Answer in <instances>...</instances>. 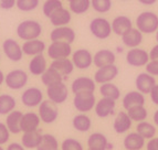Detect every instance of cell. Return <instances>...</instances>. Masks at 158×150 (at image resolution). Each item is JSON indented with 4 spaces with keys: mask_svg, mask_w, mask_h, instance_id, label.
<instances>
[{
    "mask_svg": "<svg viewBox=\"0 0 158 150\" xmlns=\"http://www.w3.org/2000/svg\"><path fill=\"white\" fill-rule=\"evenodd\" d=\"M51 67H53L54 70L59 72L62 76H66L73 72L74 70V64L71 60H69L68 58L65 59H59V60H53V62L51 63Z\"/></svg>",
    "mask_w": 158,
    "mask_h": 150,
    "instance_id": "cell-30",
    "label": "cell"
},
{
    "mask_svg": "<svg viewBox=\"0 0 158 150\" xmlns=\"http://www.w3.org/2000/svg\"><path fill=\"white\" fill-rule=\"evenodd\" d=\"M100 93L103 97L112 98L114 100H117L121 97V91H119V88L115 84H112L111 82L110 83H104V84L101 85Z\"/></svg>",
    "mask_w": 158,
    "mask_h": 150,
    "instance_id": "cell-34",
    "label": "cell"
},
{
    "mask_svg": "<svg viewBox=\"0 0 158 150\" xmlns=\"http://www.w3.org/2000/svg\"><path fill=\"white\" fill-rule=\"evenodd\" d=\"M17 8L23 12H29L37 9L39 6V0H17Z\"/></svg>",
    "mask_w": 158,
    "mask_h": 150,
    "instance_id": "cell-42",
    "label": "cell"
},
{
    "mask_svg": "<svg viewBox=\"0 0 158 150\" xmlns=\"http://www.w3.org/2000/svg\"><path fill=\"white\" fill-rule=\"evenodd\" d=\"M144 104H145V97H144V94L140 93L139 91H132L127 93L123 98V107L126 111L134 106L144 105Z\"/></svg>",
    "mask_w": 158,
    "mask_h": 150,
    "instance_id": "cell-22",
    "label": "cell"
},
{
    "mask_svg": "<svg viewBox=\"0 0 158 150\" xmlns=\"http://www.w3.org/2000/svg\"><path fill=\"white\" fill-rule=\"evenodd\" d=\"M3 81H5V75H3L2 71H0V85L2 84Z\"/></svg>",
    "mask_w": 158,
    "mask_h": 150,
    "instance_id": "cell-53",
    "label": "cell"
},
{
    "mask_svg": "<svg viewBox=\"0 0 158 150\" xmlns=\"http://www.w3.org/2000/svg\"><path fill=\"white\" fill-rule=\"evenodd\" d=\"M95 83L96 82L94 79H92L91 77L87 76H81L77 77L73 81L72 83V92L74 93V95L77 93H84V92H91L94 93L95 91Z\"/></svg>",
    "mask_w": 158,
    "mask_h": 150,
    "instance_id": "cell-17",
    "label": "cell"
},
{
    "mask_svg": "<svg viewBox=\"0 0 158 150\" xmlns=\"http://www.w3.org/2000/svg\"><path fill=\"white\" fill-rule=\"evenodd\" d=\"M145 146V138L138 132H131L124 139V147L127 150H140Z\"/></svg>",
    "mask_w": 158,
    "mask_h": 150,
    "instance_id": "cell-27",
    "label": "cell"
},
{
    "mask_svg": "<svg viewBox=\"0 0 158 150\" xmlns=\"http://www.w3.org/2000/svg\"><path fill=\"white\" fill-rule=\"evenodd\" d=\"M115 60V53L111 50H107V49L98 51L93 56V63L96 67H103V66L114 64Z\"/></svg>",
    "mask_w": 158,
    "mask_h": 150,
    "instance_id": "cell-18",
    "label": "cell"
},
{
    "mask_svg": "<svg viewBox=\"0 0 158 150\" xmlns=\"http://www.w3.org/2000/svg\"><path fill=\"white\" fill-rule=\"evenodd\" d=\"M17 3V0H0V7L6 10L13 8L15 5Z\"/></svg>",
    "mask_w": 158,
    "mask_h": 150,
    "instance_id": "cell-46",
    "label": "cell"
},
{
    "mask_svg": "<svg viewBox=\"0 0 158 150\" xmlns=\"http://www.w3.org/2000/svg\"><path fill=\"white\" fill-rule=\"evenodd\" d=\"M116 107V100L112 98L102 97L95 105V114L100 118H106L110 115L114 114Z\"/></svg>",
    "mask_w": 158,
    "mask_h": 150,
    "instance_id": "cell-16",
    "label": "cell"
},
{
    "mask_svg": "<svg viewBox=\"0 0 158 150\" xmlns=\"http://www.w3.org/2000/svg\"><path fill=\"white\" fill-rule=\"evenodd\" d=\"M40 116L35 113H27L23 114L21 120V130L23 132H33L37 130L38 126L40 124Z\"/></svg>",
    "mask_w": 158,
    "mask_h": 150,
    "instance_id": "cell-25",
    "label": "cell"
},
{
    "mask_svg": "<svg viewBox=\"0 0 158 150\" xmlns=\"http://www.w3.org/2000/svg\"><path fill=\"white\" fill-rule=\"evenodd\" d=\"M149 61V53H147V51L143 50V49H138V47H133L126 54V62L131 66H135V67L146 66Z\"/></svg>",
    "mask_w": 158,
    "mask_h": 150,
    "instance_id": "cell-7",
    "label": "cell"
},
{
    "mask_svg": "<svg viewBox=\"0 0 158 150\" xmlns=\"http://www.w3.org/2000/svg\"><path fill=\"white\" fill-rule=\"evenodd\" d=\"M87 146L91 150H106L110 146L105 135L94 132L87 139Z\"/></svg>",
    "mask_w": 158,
    "mask_h": 150,
    "instance_id": "cell-26",
    "label": "cell"
},
{
    "mask_svg": "<svg viewBox=\"0 0 158 150\" xmlns=\"http://www.w3.org/2000/svg\"><path fill=\"white\" fill-rule=\"evenodd\" d=\"M72 124L77 132H86L91 129L92 121H91V118L89 116L84 115V114H80V115H77L74 117L73 120H72Z\"/></svg>",
    "mask_w": 158,
    "mask_h": 150,
    "instance_id": "cell-33",
    "label": "cell"
},
{
    "mask_svg": "<svg viewBox=\"0 0 158 150\" xmlns=\"http://www.w3.org/2000/svg\"><path fill=\"white\" fill-rule=\"evenodd\" d=\"M61 8H63V5H62V1H61V0H47V1L43 3L42 11L47 18H50L53 13Z\"/></svg>",
    "mask_w": 158,
    "mask_h": 150,
    "instance_id": "cell-40",
    "label": "cell"
},
{
    "mask_svg": "<svg viewBox=\"0 0 158 150\" xmlns=\"http://www.w3.org/2000/svg\"><path fill=\"white\" fill-rule=\"evenodd\" d=\"M123 1H126V0H123Z\"/></svg>",
    "mask_w": 158,
    "mask_h": 150,
    "instance_id": "cell-57",
    "label": "cell"
},
{
    "mask_svg": "<svg viewBox=\"0 0 158 150\" xmlns=\"http://www.w3.org/2000/svg\"><path fill=\"white\" fill-rule=\"evenodd\" d=\"M68 1H71V0H68Z\"/></svg>",
    "mask_w": 158,
    "mask_h": 150,
    "instance_id": "cell-56",
    "label": "cell"
},
{
    "mask_svg": "<svg viewBox=\"0 0 158 150\" xmlns=\"http://www.w3.org/2000/svg\"><path fill=\"white\" fill-rule=\"evenodd\" d=\"M72 62L77 69L86 70L93 64V55L89 50L80 49L77 50L72 55Z\"/></svg>",
    "mask_w": 158,
    "mask_h": 150,
    "instance_id": "cell-12",
    "label": "cell"
},
{
    "mask_svg": "<svg viewBox=\"0 0 158 150\" xmlns=\"http://www.w3.org/2000/svg\"><path fill=\"white\" fill-rule=\"evenodd\" d=\"M0 150H3V148H2V147H1V146H0Z\"/></svg>",
    "mask_w": 158,
    "mask_h": 150,
    "instance_id": "cell-55",
    "label": "cell"
},
{
    "mask_svg": "<svg viewBox=\"0 0 158 150\" xmlns=\"http://www.w3.org/2000/svg\"><path fill=\"white\" fill-rule=\"evenodd\" d=\"M133 28V22L132 20L126 16H118L114 18V20L112 21V29L113 32L116 35H122L124 34L125 32H127L128 30H131Z\"/></svg>",
    "mask_w": 158,
    "mask_h": 150,
    "instance_id": "cell-20",
    "label": "cell"
},
{
    "mask_svg": "<svg viewBox=\"0 0 158 150\" xmlns=\"http://www.w3.org/2000/svg\"><path fill=\"white\" fill-rule=\"evenodd\" d=\"M127 114L131 117L133 121H137V123H140V121H144L147 118V109L144 107V105L139 106H134V107L129 108L127 111Z\"/></svg>",
    "mask_w": 158,
    "mask_h": 150,
    "instance_id": "cell-38",
    "label": "cell"
},
{
    "mask_svg": "<svg viewBox=\"0 0 158 150\" xmlns=\"http://www.w3.org/2000/svg\"><path fill=\"white\" fill-rule=\"evenodd\" d=\"M42 136L39 130H33V132H27L23 134L21 138L22 146L24 148H29V149H33V148H38L40 145V142L42 140Z\"/></svg>",
    "mask_w": 158,
    "mask_h": 150,
    "instance_id": "cell-28",
    "label": "cell"
},
{
    "mask_svg": "<svg viewBox=\"0 0 158 150\" xmlns=\"http://www.w3.org/2000/svg\"><path fill=\"white\" fill-rule=\"evenodd\" d=\"M23 114L19 111H12L11 113L8 114L7 119H6V124L7 127L12 134H19L21 132V120Z\"/></svg>",
    "mask_w": 158,
    "mask_h": 150,
    "instance_id": "cell-24",
    "label": "cell"
},
{
    "mask_svg": "<svg viewBox=\"0 0 158 150\" xmlns=\"http://www.w3.org/2000/svg\"><path fill=\"white\" fill-rule=\"evenodd\" d=\"M9 132L10 130L5 124L0 123V145H3L9 140Z\"/></svg>",
    "mask_w": 158,
    "mask_h": 150,
    "instance_id": "cell-44",
    "label": "cell"
},
{
    "mask_svg": "<svg viewBox=\"0 0 158 150\" xmlns=\"http://www.w3.org/2000/svg\"><path fill=\"white\" fill-rule=\"evenodd\" d=\"M146 72L152 74V75H154V76H155V75L157 76L158 75V61L150 60L147 63V65H146Z\"/></svg>",
    "mask_w": 158,
    "mask_h": 150,
    "instance_id": "cell-45",
    "label": "cell"
},
{
    "mask_svg": "<svg viewBox=\"0 0 158 150\" xmlns=\"http://www.w3.org/2000/svg\"><path fill=\"white\" fill-rule=\"evenodd\" d=\"M21 100L27 107H35L43 102V94L37 87H30L21 95Z\"/></svg>",
    "mask_w": 158,
    "mask_h": 150,
    "instance_id": "cell-13",
    "label": "cell"
},
{
    "mask_svg": "<svg viewBox=\"0 0 158 150\" xmlns=\"http://www.w3.org/2000/svg\"><path fill=\"white\" fill-rule=\"evenodd\" d=\"M138 2H140L142 5H145V6H153L157 2V0H138Z\"/></svg>",
    "mask_w": 158,
    "mask_h": 150,
    "instance_id": "cell-51",
    "label": "cell"
},
{
    "mask_svg": "<svg viewBox=\"0 0 158 150\" xmlns=\"http://www.w3.org/2000/svg\"><path fill=\"white\" fill-rule=\"evenodd\" d=\"M45 50V43L39 39L28 40L22 45V51L27 55H38L42 54Z\"/></svg>",
    "mask_w": 158,
    "mask_h": 150,
    "instance_id": "cell-23",
    "label": "cell"
},
{
    "mask_svg": "<svg viewBox=\"0 0 158 150\" xmlns=\"http://www.w3.org/2000/svg\"><path fill=\"white\" fill-rule=\"evenodd\" d=\"M136 26L146 34L155 33L158 30V16L153 11H144L136 18Z\"/></svg>",
    "mask_w": 158,
    "mask_h": 150,
    "instance_id": "cell-1",
    "label": "cell"
},
{
    "mask_svg": "<svg viewBox=\"0 0 158 150\" xmlns=\"http://www.w3.org/2000/svg\"><path fill=\"white\" fill-rule=\"evenodd\" d=\"M51 41H62V42L73 43L75 40V32L70 26H56V29L52 30L50 34Z\"/></svg>",
    "mask_w": 158,
    "mask_h": 150,
    "instance_id": "cell-14",
    "label": "cell"
},
{
    "mask_svg": "<svg viewBox=\"0 0 158 150\" xmlns=\"http://www.w3.org/2000/svg\"><path fill=\"white\" fill-rule=\"evenodd\" d=\"M72 54L71 44L68 42L62 41H52L49 47H48V55L52 60H59V59H65Z\"/></svg>",
    "mask_w": 158,
    "mask_h": 150,
    "instance_id": "cell-6",
    "label": "cell"
},
{
    "mask_svg": "<svg viewBox=\"0 0 158 150\" xmlns=\"http://www.w3.org/2000/svg\"><path fill=\"white\" fill-rule=\"evenodd\" d=\"M118 75V69L115 64L106 65L103 67H98V70L95 72L94 81L98 84H104V83H110L116 76Z\"/></svg>",
    "mask_w": 158,
    "mask_h": 150,
    "instance_id": "cell-10",
    "label": "cell"
},
{
    "mask_svg": "<svg viewBox=\"0 0 158 150\" xmlns=\"http://www.w3.org/2000/svg\"><path fill=\"white\" fill-rule=\"evenodd\" d=\"M136 132L145 139H152L156 135V127L148 121H140L136 126Z\"/></svg>",
    "mask_w": 158,
    "mask_h": 150,
    "instance_id": "cell-36",
    "label": "cell"
},
{
    "mask_svg": "<svg viewBox=\"0 0 158 150\" xmlns=\"http://www.w3.org/2000/svg\"><path fill=\"white\" fill-rule=\"evenodd\" d=\"M70 5V11L75 14H83V13L87 12V10L90 9L91 6V0H71L69 1Z\"/></svg>",
    "mask_w": 158,
    "mask_h": 150,
    "instance_id": "cell-37",
    "label": "cell"
},
{
    "mask_svg": "<svg viewBox=\"0 0 158 150\" xmlns=\"http://www.w3.org/2000/svg\"><path fill=\"white\" fill-rule=\"evenodd\" d=\"M89 150H91V149H89Z\"/></svg>",
    "mask_w": 158,
    "mask_h": 150,
    "instance_id": "cell-59",
    "label": "cell"
},
{
    "mask_svg": "<svg viewBox=\"0 0 158 150\" xmlns=\"http://www.w3.org/2000/svg\"><path fill=\"white\" fill-rule=\"evenodd\" d=\"M16 105V99L11 95H0V115H6V114L11 113L15 109Z\"/></svg>",
    "mask_w": 158,
    "mask_h": 150,
    "instance_id": "cell-35",
    "label": "cell"
},
{
    "mask_svg": "<svg viewBox=\"0 0 158 150\" xmlns=\"http://www.w3.org/2000/svg\"><path fill=\"white\" fill-rule=\"evenodd\" d=\"M137 91H139L143 94H149L153 90V87L156 85V79L154 75L149 73H140L137 75L135 81Z\"/></svg>",
    "mask_w": 158,
    "mask_h": 150,
    "instance_id": "cell-15",
    "label": "cell"
},
{
    "mask_svg": "<svg viewBox=\"0 0 158 150\" xmlns=\"http://www.w3.org/2000/svg\"><path fill=\"white\" fill-rule=\"evenodd\" d=\"M49 19H50V22L52 26H66V24L70 23V21H71V19H72V16H71V12H70L68 9L61 8V9H59L58 11H56V12L53 13Z\"/></svg>",
    "mask_w": 158,
    "mask_h": 150,
    "instance_id": "cell-29",
    "label": "cell"
},
{
    "mask_svg": "<svg viewBox=\"0 0 158 150\" xmlns=\"http://www.w3.org/2000/svg\"><path fill=\"white\" fill-rule=\"evenodd\" d=\"M73 105L77 108V111H81V113H87V111H92L96 105L94 93L84 92L75 94L73 98Z\"/></svg>",
    "mask_w": 158,
    "mask_h": 150,
    "instance_id": "cell-4",
    "label": "cell"
},
{
    "mask_svg": "<svg viewBox=\"0 0 158 150\" xmlns=\"http://www.w3.org/2000/svg\"><path fill=\"white\" fill-rule=\"evenodd\" d=\"M91 6L96 12L106 13L112 9V0H91Z\"/></svg>",
    "mask_w": 158,
    "mask_h": 150,
    "instance_id": "cell-41",
    "label": "cell"
},
{
    "mask_svg": "<svg viewBox=\"0 0 158 150\" xmlns=\"http://www.w3.org/2000/svg\"><path fill=\"white\" fill-rule=\"evenodd\" d=\"M149 58L152 61H158V43L153 47V49L149 52Z\"/></svg>",
    "mask_w": 158,
    "mask_h": 150,
    "instance_id": "cell-49",
    "label": "cell"
},
{
    "mask_svg": "<svg viewBox=\"0 0 158 150\" xmlns=\"http://www.w3.org/2000/svg\"><path fill=\"white\" fill-rule=\"evenodd\" d=\"M122 42L124 43L125 47L131 49L138 47V45L143 42V32H140L137 28H132L122 35Z\"/></svg>",
    "mask_w": 158,
    "mask_h": 150,
    "instance_id": "cell-19",
    "label": "cell"
},
{
    "mask_svg": "<svg viewBox=\"0 0 158 150\" xmlns=\"http://www.w3.org/2000/svg\"><path fill=\"white\" fill-rule=\"evenodd\" d=\"M59 144L56 138L50 134H45L42 136V140L38 146L37 150H58Z\"/></svg>",
    "mask_w": 158,
    "mask_h": 150,
    "instance_id": "cell-39",
    "label": "cell"
},
{
    "mask_svg": "<svg viewBox=\"0 0 158 150\" xmlns=\"http://www.w3.org/2000/svg\"><path fill=\"white\" fill-rule=\"evenodd\" d=\"M90 31L95 38L100 40H105L112 34V23L105 18H94L90 23Z\"/></svg>",
    "mask_w": 158,
    "mask_h": 150,
    "instance_id": "cell-3",
    "label": "cell"
},
{
    "mask_svg": "<svg viewBox=\"0 0 158 150\" xmlns=\"http://www.w3.org/2000/svg\"><path fill=\"white\" fill-rule=\"evenodd\" d=\"M6 85L11 90H21L28 82V74L23 70H13L6 75Z\"/></svg>",
    "mask_w": 158,
    "mask_h": 150,
    "instance_id": "cell-8",
    "label": "cell"
},
{
    "mask_svg": "<svg viewBox=\"0 0 158 150\" xmlns=\"http://www.w3.org/2000/svg\"><path fill=\"white\" fill-rule=\"evenodd\" d=\"M47 95L49 99L54 102L56 104H62L68 99L69 91L66 85L63 82L58 83V84L48 86L47 88Z\"/></svg>",
    "mask_w": 158,
    "mask_h": 150,
    "instance_id": "cell-9",
    "label": "cell"
},
{
    "mask_svg": "<svg viewBox=\"0 0 158 150\" xmlns=\"http://www.w3.org/2000/svg\"><path fill=\"white\" fill-rule=\"evenodd\" d=\"M7 150H24V147L22 145L17 144V142H13V144H11V145L8 146Z\"/></svg>",
    "mask_w": 158,
    "mask_h": 150,
    "instance_id": "cell-50",
    "label": "cell"
},
{
    "mask_svg": "<svg viewBox=\"0 0 158 150\" xmlns=\"http://www.w3.org/2000/svg\"><path fill=\"white\" fill-rule=\"evenodd\" d=\"M147 150H158V138H152L148 141Z\"/></svg>",
    "mask_w": 158,
    "mask_h": 150,
    "instance_id": "cell-48",
    "label": "cell"
},
{
    "mask_svg": "<svg viewBox=\"0 0 158 150\" xmlns=\"http://www.w3.org/2000/svg\"><path fill=\"white\" fill-rule=\"evenodd\" d=\"M149 95H150L152 102H153L155 105H158V85H155V86L153 87V90L149 93Z\"/></svg>",
    "mask_w": 158,
    "mask_h": 150,
    "instance_id": "cell-47",
    "label": "cell"
},
{
    "mask_svg": "<svg viewBox=\"0 0 158 150\" xmlns=\"http://www.w3.org/2000/svg\"><path fill=\"white\" fill-rule=\"evenodd\" d=\"M41 81L45 86H51V85L58 84L63 81V76L59 73L56 70H54L53 67H49L45 70L44 73L41 75Z\"/></svg>",
    "mask_w": 158,
    "mask_h": 150,
    "instance_id": "cell-32",
    "label": "cell"
},
{
    "mask_svg": "<svg viewBox=\"0 0 158 150\" xmlns=\"http://www.w3.org/2000/svg\"><path fill=\"white\" fill-rule=\"evenodd\" d=\"M47 70V61L42 54L34 55V58L30 61L29 71L33 75H42Z\"/></svg>",
    "mask_w": 158,
    "mask_h": 150,
    "instance_id": "cell-31",
    "label": "cell"
},
{
    "mask_svg": "<svg viewBox=\"0 0 158 150\" xmlns=\"http://www.w3.org/2000/svg\"><path fill=\"white\" fill-rule=\"evenodd\" d=\"M0 59H1V56H0Z\"/></svg>",
    "mask_w": 158,
    "mask_h": 150,
    "instance_id": "cell-58",
    "label": "cell"
},
{
    "mask_svg": "<svg viewBox=\"0 0 158 150\" xmlns=\"http://www.w3.org/2000/svg\"><path fill=\"white\" fill-rule=\"evenodd\" d=\"M39 116L41 120L45 124H52L56 121L59 116V111L56 104L52 100H43L39 105Z\"/></svg>",
    "mask_w": 158,
    "mask_h": 150,
    "instance_id": "cell-5",
    "label": "cell"
},
{
    "mask_svg": "<svg viewBox=\"0 0 158 150\" xmlns=\"http://www.w3.org/2000/svg\"><path fill=\"white\" fill-rule=\"evenodd\" d=\"M41 33H42V26L34 20H24L17 26V34L24 41L38 39Z\"/></svg>",
    "mask_w": 158,
    "mask_h": 150,
    "instance_id": "cell-2",
    "label": "cell"
},
{
    "mask_svg": "<svg viewBox=\"0 0 158 150\" xmlns=\"http://www.w3.org/2000/svg\"><path fill=\"white\" fill-rule=\"evenodd\" d=\"M62 150H83V146L81 142L73 138H68L62 142Z\"/></svg>",
    "mask_w": 158,
    "mask_h": 150,
    "instance_id": "cell-43",
    "label": "cell"
},
{
    "mask_svg": "<svg viewBox=\"0 0 158 150\" xmlns=\"http://www.w3.org/2000/svg\"><path fill=\"white\" fill-rule=\"evenodd\" d=\"M2 50L5 52L6 56L13 62H19L22 59V55H23L22 47H20L19 43L13 39H7L3 41Z\"/></svg>",
    "mask_w": 158,
    "mask_h": 150,
    "instance_id": "cell-11",
    "label": "cell"
},
{
    "mask_svg": "<svg viewBox=\"0 0 158 150\" xmlns=\"http://www.w3.org/2000/svg\"><path fill=\"white\" fill-rule=\"evenodd\" d=\"M156 41L158 42V30H157V32H156Z\"/></svg>",
    "mask_w": 158,
    "mask_h": 150,
    "instance_id": "cell-54",
    "label": "cell"
},
{
    "mask_svg": "<svg viewBox=\"0 0 158 150\" xmlns=\"http://www.w3.org/2000/svg\"><path fill=\"white\" fill-rule=\"evenodd\" d=\"M154 123L156 124V126H158V109L154 114Z\"/></svg>",
    "mask_w": 158,
    "mask_h": 150,
    "instance_id": "cell-52",
    "label": "cell"
},
{
    "mask_svg": "<svg viewBox=\"0 0 158 150\" xmlns=\"http://www.w3.org/2000/svg\"><path fill=\"white\" fill-rule=\"evenodd\" d=\"M133 120L131 119V117L128 116V114L125 111H119L115 117L114 120V130L117 134H125L131 129L132 127Z\"/></svg>",
    "mask_w": 158,
    "mask_h": 150,
    "instance_id": "cell-21",
    "label": "cell"
}]
</instances>
